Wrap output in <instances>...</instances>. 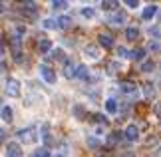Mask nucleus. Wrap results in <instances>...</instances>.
Masks as SVG:
<instances>
[{
    "instance_id": "27",
    "label": "nucleus",
    "mask_w": 161,
    "mask_h": 157,
    "mask_svg": "<svg viewBox=\"0 0 161 157\" xmlns=\"http://www.w3.org/2000/svg\"><path fill=\"white\" fill-rule=\"evenodd\" d=\"M153 68H155L153 60H145L143 64H141V72H153Z\"/></svg>"
},
{
    "instance_id": "28",
    "label": "nucleus",
    "mask_w": 161,
    "mask_h": 157,
    "mask_svg": "<svg viewBox=\"0 0 161 157\" xmlns=\"http://www.w3.org/2000/svg\"><path fill=\"white\" fill-rule=\"evenodd\" d=\"M74 114L78 115V119H86V111H84V108H82L80 104H76V105H74Z\"/></svg>"
},
{
    "instance_id": "36",
    "label": "nucleus",
    "mask_w": 161,
    "mask_h": 157,
    "mask_svg": "<svg viewBox=\"0 0 161 157\" xmlns=\"http://www.w3.org/2000/svg\"><path fill=\"white\" fill-rule=\"evenodd\" d=\"M0 139H2V141H6V131H4V129L0 131Z\"/></svg>"
},
{
    "instance_id": "14",
    "label": "nucleus",
    "mask_w": 161,
    "mask_h": 157,
    "mask_svg": "<svg viewBox=\"0 0 161 157\" xmlns=\"http://www.w3.org/2000/svg\"><path fill=\"white\" fill-rule=\"evenodd\" d=\"M125 38H127L129 42L137 40V38H139V30L135 28V26H127V28H125Z\"/></svg>"
},
{
    "instance_id": "29",
    "label": "nucleus",
    "mask_w": 161,
    "mask_h": 157,
    "mask_svg": "<svg viewBox=\"0 0 161 157\" xmlns=\"http://www.w3.org/2000/svg\"><path fill=\"white\" fill-rule=\"evenodd\" d=\"M82 16H84V18H94V16H96V12H94V8L86 6V8H82Z\"/></svg>"
},
{
    "instance_id": "10",
    "label": "nucleus",
    "mask_w": 161,
    "mask_h": 157,
    "mask_svg": "<svg viewBox=\"0 0 161 157\" xmlns=\"http://www.w3.org/2000/svg\"><path fill=\"white\" fill-rule=\"evenodd\" d=\"M155 14H157V4H147L143 8V14L141 16H143V20H151Z\"/></svg>"
},
{
    "instance_id": "8",
    "label": "nucleus",
    "mask_w": 161,
    "mask_h": 157,
    "mask_svg": "<svg viewBox=\"0 0 161 157\" xmlns=\"http://www.w3.org/2000/svg\"><path fill=\"white\" fill-rule=\"evenodd\" d=\"M119 139H121V131H111V133L108 135V139H106V145L109 149H114L117 143H119Z\"/></svg>"
},
{
    "instance_id": "37",
    "label": "nucleus",
    "mask_w": 161,
    "mask_h": 157,
    "mask_svg": "<svg viewBox=\"0 0 161 157\" xmlns=\"http://www.w3.org/2000/svg\"><path fill=\"white\" fill-rule=\"evenodd\" d=\"M54 157H66V155H64V153H56Z\"/></svg>"
},
{
    "instance_id": "22",
    "label": "nucleus",
    "mask_w": 161,
    "mask_h": 157,
    "mask_svg": "<svg viewBox=\"0 0 161 157\" xmlns=\"http://www.w3.org/2000/svg\"><path fill=\"white\" fill-rule=\"evenodd\" d=\"M68 6H70V4H68L66 0H54V2H52V8L54 10H66Z\"/></svg>"
},
{
    "instance_id": "18",
    "label": "nucleus",
    "mask_w": 161,
    "mask_h": 157,
    "mask_svg": "<svg viewBox=\"0 0 161 157\" xmlns=\"http://www.w3.org/2000/svg\"><path fill=\"white\" fill-rule=\"evenodd\" d=\"M86 143H88V147H92V149H100L102 147V141L97 139V137H94V135H90L88 139H86Z\"/></svg>"
},
{
    "instance_id": "23",
    "label": "nucleus",
    "mask_w": 161,
    "mask_h": 157,
    "mask_svg": "<svg viewBox=\"0 0 161 157\" xmlns=\"http://www.w3.org/2000/svg\"><path fill=\"white\" fill-rule=\"evenodd\" d=\"M58 24H60V28H70L72 26V18L70 16H60L58 18Z\"/></svg>"
},
{
    "instance_id": "4",
    "label": "nucleus",
    "mask_w": 161,
    "mask_h": 157,
    "mask_svg": "<svg viewBox=\"0 0 161 157\" xmlns=\"http://www.w3.org/2000/svg\"><path fill=\"white\" fill-rule=\"evenodd\" d=\"M40 76L44 78L46 84H56V72H54L48 64H42V66H40Z\"/></svg>"
},
{
    "instance_id": "33",
    "label": "nucleus",
    "mask_w": 161,
    "mask_h": 157,
    "mask_svg": "<svg viewBox=\"0 0 161 157\" xmlns=\"http://www.w3.org/2000/svg\"><path fill=\"white\" fill-rule=\"evenodd\" d=\"M159 50H161V46L157 42H149V52H159Z\"/></svg>"
},
{
    "instance_id": "19",
    "label": "nucleus",
    "mask_w": 161,
    "mask_h": 157,
    "mask_svg": "<svg viewBox=\"0 0 161 157\" xmlns=\"http://www.w3.org/2000/svg\"><path fill=\"white\" fill-rule=\"evenodd\" d=\"M42 26H44L46 30H56V28H60V24H58V20H52V18H46V20L42 22Z\"/></svg>"
},
{
    "instance_id": "1",
    "label": "nucleus",
    "mask_w": 161,
    "mask_h": 157,
    "mask_svg": "<svg viewBox=\"0 0 161 157\" xmlns=\"http://www.w3.org/2000/svg\"><path fill=\"white\" fill-rule=\"evenodd\" d=\"M4 92L8 93L10 98H18V96H20V84H18V80H14V78L6 80V84H4Z\"/></svg>"
},
{
    "instance_id": "5",
    "label": "nucleus",
    "mask_w": 161,
    "mask_h": 157,
    "mask_svg": "<svg viewBox=\"0 0 161 157\" xmlns=\"http://www.w3.org/2000/svg\"><path fill=\"white\" fill-rule=\"evenodd\" d=\"M123 135H125V139H129V141H137L139 139V127L135 123H129L125 127V131H123Z\"/></svg>"
},
{
    "instance_id": "30",
    "label": "nucleus",
    "mask_w": 161,
    "mask_h": 157,
    "mask_svg": "<svg viewBox=\"0 0 161 157\" xmlns=\"http://www.w3.org/2000/svg\"><path fill=\"white\" fill-rule=\"evenodd\" d=\"M149 36H153V40H159L161 38V32H159V28H149Z\"/></svg>"
},
{
    "instance_id": "11",
    "label": "nucleus",
    "mask_w": 161,
    "mask_h": 157,
    "mask_svg": "<svg viewBox=\"0 0 161 157\" xmlns=\"http://www.w3.org/2000/svg\"><path fill=\"white\" fill-rule=\"evenodd\" d=\"M97 38H100V46H102V48H106V50L114 48V38H111L109 34H100Z\"/></svg>"
},
{
    "instance_id": "15",
    "label": "nucleus",
    "mask_w": 161,
    "mask_h": 157,
    "mask_svg": "<svg viewBox=\"0 0 161 157\" xmlns=\"http://www.w3.org/2000/svg\"><path fill=\"white\" fill-rule=\"evenodd\" d=\"M76 78H80V80H88V78H90V68H88V66H78Z\"/></svg>"
},
{
    "instance_id": "17",
    "label": "nucleus",
    "mask_w": 161,
    "mask_h": 157,
    "mask_svg": "<svg viewBox=\"0 0 161 157\" xmlns=\"http://www.w3.org/2000/svg\"><path fill=\"white\" fill-rule=\"evenodd\" d=\"M12 108L10 105H2V121H6V123H10L12 121Z\"/></svg>"
},
{
    "instance_id": "13",
    "label": "nucleus",
    "mask_w": 161,
    "mask_h": 157,
    "mask_svg": "<svg viewBox=\"0 0 161 157\" xmlns=\"http://www.w3.org/2000/svg\"><path fill=\"white\" fill-rule=\"evenodd\" d=\"M38 50H40V54H48V52H52V42L48 40V38H42L38 42Z\"/></svg>"
},
{
    "instance_id": "31",
    "label": "nucleus",
    "mask_w": 161,
    "mask_h": 157,
    "mask_svg": "<svg viewBox=\"0 0 161 157\" xmlns=\"http://www.w3.org/2000/svg\"><path fill=\"white\" fill-rule=\"evenodd\" d=\"M123 4H125L127 8H137V6H139V2H137V0H125Z\"/></svg>"
},
{
    "instance_id": "25",
    "label": "nucleus",
    "mask_w": 161,
    "mask_h": 157,
    "mask_svg": "<svg viewBox=\"0 0 161 157\" xmlns=\"http://www.w3.org/2000/svg\"><path fill=\"white\" fill-rule=\"evenodd\" d=\"M119 2H114V0H106V2H102V10H115Z\"/></svg>"
},
{
    "instance_id": "16",
    "label": "nucleus",
    "mask_w": 161,
    "mask_h": 157,
    "mask_svg": "<svg viewBox=\"0 0 161 157\" xmlns=\"http://www.w3.org/2000/svg\"><path fill=\"white\" fill-rule=\"evenodd\" d=\"M106 111H108V114H117V102L114 98L106 99Z\"/></svg>"
},
{
    "instance_id": "32",
    "label": "nucleus",
    "mask_w": 161,
    "mask_h": 157,
    "mask_svg": "<svg viewBox=\"0 0 161 157\" xmlns=\"http://www.w3.org/2000/svg\"><path fill=\"white\" fill-rule=\"evenodd\" d=\"M117 56H119V58H125V56H129V52L123 46H119V48H117Z\"/></svg>"
},
{
    "instance_id": "2",
    "label": "nucleus",
    "mask_w": 161,
    "mask_h": 157,
    "mask_svg": "<svg viewBox=\"0 0 161 157\" xmlns=\"http://www.w3.org/2000/svg\"><path fill=\"white\" fill-rule=\"evenodd\" d=\"M119 92H123L125 96H129V98H135V99L139 98V93H137V86H135V81H121V84H119Z\"/></svg>"
},
{
    "instance_id": "20",
    "label": "nucleus",
    "mask_w": 161,
    "mask_h": 157,
    "mask_svg": "<svg viewBox=\"0 0 161 157\" xmlns=\"http://www.w3.org/2000/svg\"><path fill=\"white\" fill-rule=\"evenodd\" d=\"M123 20H125V16H123L121 12H115V14L109 16V22L111 24H123Z\"/></svg>"
},
{
    "instance_id": "6",
    "label": "nucleus",
    "mask_w": 161,
    "mask_h": 157,
    "mask_svg": "<svg viewBox=\"0 0 161 157\" xmlns=\"http://www.w3.org/2000/svg\"><path fill=\"white\" fill-rule=\"evenodd\" d=\"M84 56L90 60H100V48L96 46V44H88V46L84 48Z\"/></svg>"
},
{
    "instance_id": "9",
    "label": "nucleus",
    "mask_w": 161,
    "mask_h": 157,
    "mask_svg": "<svg viewBox=\"0 0 161 157\" xmlns=\"http://www.w3.org/2000/svg\"><path fill=\"white\" fill-rule=\"evenodd\" d=\"M129 58H131L133 62H141V64H143V62H145V50L143 48L131 50V52H129Z\"/></svg>"
},
{
    "instance_id": "26",
    "label": "nucleus",
    "mask_w": 161,
    "mask_h": 157,
    "mask_svg": "<svg viewBox=\"0 0 161 157\" xmlns=\"http://www.w3.org/2000/svg\"><path fill=\"white\" fill-rule=\"evenodd\" d=\"M52 58H56V60H62V62H66L68 58L64 56V50L62 48H56V50H52Z\"/></svg>"
},
{
    "instance_id": "34",
    "label": "nucleus",
    "mask_w": 161,
    "mask_h": 157,
    "mask_svg": "<svg viewBox=\"0 0 161 157\" xmlns=\"http://www.w3.org/2000/svg\"><path fill=\"white\" fill-rule=\"evenodd\" d=\"M96 121H97V123H103V125H108V117H103L102 114H97V115H96Z\"/></svg>"
},
{
    "instance_id": "24",
    "label": "nucleus",
    "mask_w": 161,
    "mask_h": 157,
    "mask_svg": "<svg viewBox=\"0 0 161 157\" xmlns=\"http://www.w3.org/2000/svg\"><path fill=\"white\" fill-rule=\"evenodd\" d=\"M143 93H145L147 99H153V98H155V87H153L151 84H147V86L143 87Z\"/></svg>"
},
{
    "instance_id": "35",
    "label": "nucleus",
    "mask_w": 161,
    "mask_h": 157,
    "mask_svg": "<svg viewBox=\"0 0 161 157\" xmlns=\"http://www.w3.org/2000/svg\"><path fill=\"white\" fill-rule=\"evenodd\" d=\"M114 72H117V62H111L109 64V74H114Z\"/></svg>"
},
{
    "instance_id": "21",
    "label": "nucleus",
    "mask_w": 161,
    "mask_h": 157,
    "mask_svg": "<svg viewBox=\"0 0 161 157\" xmlns=\"http://www.w3.org/2000/svg\"><path fill=\"white\" fill-rule=\"evenodd\" d=\"M30 157H50V151L46 147H38V149H34V153Z\"/></svg>"
},
{
    "instance_id": "3",
    "label": "nucleus",
    "mask_w": 161,
    "mask_h": 157,
    "mask_svg": "<svg viewBox=\"0 0 161 157\" xmlns=\"http://www.w3.org/2000/svg\"><path fill=\"white\" fill-rule=\"evenodd\" d=\"M16 137H18L22 143H36V139H38V133H34V129H20V131L16 133Z\"/></svg>"
},
{
    "instance_id": "7",
    "label": "nucleus",
    "mask_w": 161,
    "mask_h": 157,
    "mask_svg": "<svg viewBox=\"0 0 161 157\" xmlns=\"http://www.w3.org/2000/svg\"><path fill=\"white\" fill-rule=\"evenodd\" d=\"M6 155H8V157H22L20 143H16V141H10L8 145H6Z\"/></svg>"
},
{
    "instance_id": "12",
    "label": "nucleus",
    "mask_w": 161,
    "mask_h": 157,
    "mask_svg": "<svg viewBox=\"0 0 161 157\" xmlns=\"http://www.w3.org/2000/svg\"><path fill=\"white\" fill-rule=\"evenodd\" d=\"M76 72H78V68H74L72 60H66L64 62V76L66 78H74V76H76Z\"/></svg>"
}]
</instances>
